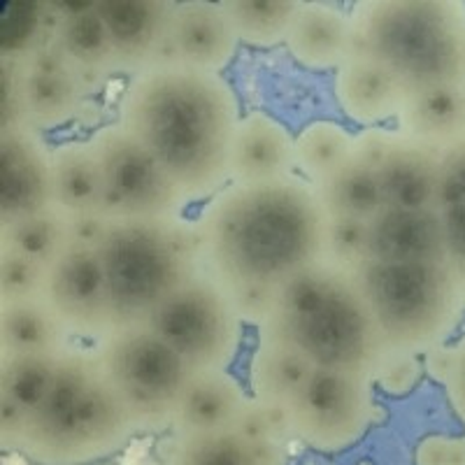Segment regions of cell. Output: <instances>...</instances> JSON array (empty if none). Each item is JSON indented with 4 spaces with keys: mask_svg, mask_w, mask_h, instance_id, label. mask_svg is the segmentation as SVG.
Returning a JSON list of instances; mask_svg holds the SVG:
<instances>
[{
    "mask_svg": "<svg viewBox=\"0 0 465 465\" xmlns=\"http://www.w3.org/2000/svg\"><path fill=\"white\" fill-rule=\"evenodd\" d=\"M314 365L286 344L261 340L249 363L252 398L261 402L286 405L296 391L312 375Z\"/></svg>",
    "mask_w": 465,
    "mask_h": 465,
    "instance_id": "28",
    "label": "cell"
},
{
    "mask_svg": "<svg viewBox=\"0 0 465 465\" xmlns=\"http://www.w3.org/2000/svg\"><path fill=\"white\" fill-rule=\"evenodd\" d=\"M328 219H354L372 223L386 207L380 174L354 156L333 177L314 186Z\"/></svg>",
    "mask_w": 465,
    "mask_h": 465,
    "instance_id": "27",
    "label": "cell"
},
{
    "mask_svg": "<svg viewBox=\"0 0 465 465\" xmlns=\"http://www.w3.org/2000/svg\"><path fill=\"white\" fill-rule=\"evenodd\" d=\"M284 45L305 68L335 73L356 52L351 15L326 3H301Z\"/></svg>",
    "mask_w": 465,
    "mask_h": 465,
    "instance_id": "21",
    "label": "cell"
},
{
    "mask_svg": "<svg viewBox=\"0 0 465 465\" xmlns=\"http://www.w3.org/2000/svg\"><path fill=\"white\" fill-rule=\"evenodd\" d=\"M328 223L317 189L298 174L228 184L193 222L201 270L259 326L280 286L328 261Z\"/></svg>",
    "mask_w": 465,
    "mask_h": 465,
    "instance_id": "1",
    "label": "cell"
},
{
    "mask_svg": "<svg viewBox=\"0 0 465 465\" xmlns=\"http://www.w3.org/2000/svg\"><path fill=\"white\" fill-rule=\"evenodd\" d=\"M238 35L222 3H174L165 58L205 73L222 74L238 52Z\"/></svg>",
    "mask_w": 465,
    "mask_h": 465,
    "instance_id": "17",
    "label": "cell"
},
{
    "mask_svg": "<svg viewBox=\"0 0 465 465\" xmlns=\"http://www.w3.org/2000/svg\"><path fill=\"white\" fill-rule=\"evenodd\" d=\"M110 222L112 219L107 217L105 212H89V214L68 217L70 240L77 244H86V247H98L101 240L105 238Z\"/></svg>",
    "mask_w": 465,
    "mask_h": 465,
    "instance_id": "41",
    "label": "cell"
},
{
    "mask_svg": "<svg viewBox=\"0 0 465 465\" xmlns=\"http://www.w3.org/2000/svg\"><path fill=\"white\" fill-rule=\"evenodd\" d=\"M40 298L73 338L95 344L114 331V310L98 247L70 242L45 265Z\"/></svg>",
    "mask_w": 465,
    "mask_h": 465,
    "instance_id": "13",
    "label": "cell"
},
{
    "mask_svg": "<svg viewBox=\"0 0 465 465\" xmlns=\"http://www.w3.org/2000/svg\"><path fill=\"white\" fill-rule=\"evenodd\" d=\"M73 347V335L43 298L0 302V351L3 354L61 356Z\"/></svg>",
    "mask_w": 465,
    "mask_h": 465,
    "instance_id": "26",
    "label": "cell"
},
{
    "mask_svg": "<svg viewBox=\"0 0 465 465\" xmlns=\"http://www.w3.org/2000/svg\"><path fill=\"white\" fill-rule=\"evenodd\" d=\"M354 140L356 135L335 122L319 119L307 124L296 138V165L302 180L317 186L333 177L351 159Z\"/></svg>",
    "mask_w": 465,
    "mask_h": 465,
    "instance_id": "29",
    "label": "cell"
},
{
    "mask_svg": "<svg viewBox=\"0 0 465 465\" xmlns=\"http://www.w3.org/2000/svg\"><path fill=\"white\" fill-rule=\"evenodd\" d=\"M386 207L410 212L440 210V152L393 133L377 168Z\"/></svg>",
    "mask_w": 465,
    "mask_h": 465,
    "instance_id": "20",
    "label": "cell"
},
{
    "mask_svg": "<svg viewBox=\"0 0 465 465\" xmlns=\"http://www.w3.org/2000/svg\"><path fill=\"white\" fill-rule=\"evenodd\" d=\"M442 219V265L465 302V205L440 210Z\"/></svg>",
    "mask_w": 465,
    "mask_h": 465,
    "instance_id": "37",
    "label": "cell"
},
{
    "mask_svg": "<svg viewBox=\"0 0 465 465\" xmlns=\"http://www.w3.org/2000/svg\"><path fill=\"white\" fill-rule=\"evenodd\" d=\"M3 91L0 126L24 124L37 133L68 126L89 98L52 40L22 64L3 61Z\"/></svg>",
    "mask_w": 465,
    "mask_h": 465,
    "instance_id": "12",
    "label": "cell"
},
{
    "mask_svg": "<svg viewBox=\"0 0 465 465\" xmlns=\"http://www.w3.org/2000/svg\"><path fill=\"white\" fill-rule=\"evenodd\" d=\"M242 314L214 277L198 270L149 319L191 372L228 371L240 351Z\"/></svg>",
    "mask_w": 465,
    "mask_h": 465,
    "instance_id": "9",
    "label": "cell"
},
{
    "mask_svg": "<svg viewBox=\"0 0 465 465\" xmlns=\"http://www.w3.org/2000/svg\"><path fill=\"white\" fill-rule=\"evenodd\" d=\"M421 361H423V372H429L435 381L442 384L447 372H450L451 347H447V344H438V347H433L430 351H426V354L421 356Z\"/></svg>",
    "mask_w": 465,
    "mask_h": 465,
    "instance_id": "43",
    "label": "cell"
},
{
    "mask_svg": "<svg viewBox=\"0 0 465 465\" xmlns=\"http://www.w3.org/2000/svg\"><path fill=\"white\" fill-rule=\"evenodd\" d=\"M174 3L163 0H95L114 52L116 73H144L168 52Z\"/></svg>",
    "mask_w": 465,
    "mask_h": 465,
    "instance_id": "15",
    "label": "cell"
},
{
    "mask_svg": "<svg viewBox=\"0 0 465 465\" xmlns=\"http://www.w3.org/2000/svg\"><path fill=\"white\" fill-rule=\"evenodd\" d=\"M356 52L412 91L465 86V5L459 0H365L349 12Z\"/></svg>",
    "mask_w": 465,
    "mask_h": 465,
    "instance_id": "5",
    "label": "cell"
},
{
    "mask_svg": "<svg viewBox=\"0 0 465 465\" xmlns=\"http://www.w3.org/2000/svg\"><path fill=\"white\" fill-rule=\"evenodd\" d=\"M105 182V212L112 222H180L189 205L161 165L119 124L98 128L94 138Z\"/></svg>",
    "mask_w": 465,
    "mask_h": 465,
    "instance_id": "11",
    "label": "cell"
},
{
    "mask_svg": "<svg viewBox=\"0 0 465 465\" xmlns=\"http://www.w3.org/2000/svg\"><path fill=\"white\" fill-rule=\"evenodd\" d=\"M138 433L94 347L61 354L47 398L28 417L19 454L35 465H91Z\"/></svg>",
    "mask_w": 465,
    "mask_h": 465,
    "instance_id": "4",
    "label": "cell"
},
{
    "mask_svg": "<svg viewBox=\"0 0 465 465\" xmlns=\"http://www.w3.org/2000/svg\"><path fill=\"white\" fill-rule=\"evenodd\" d=\"M296 140L286 126L263 112H249L240 119L232 140L231 184H265L293 177Z\"/></svg>",
    "mask_w": 465,
    "mask_h": 465,
    "instance_id": "19",
    "label": "cell"
},
{
    "mask_svg": "<svg viewBox=\"0 0 465 465\" xmlns=\"http://www.w3.org/2000/svg\"><path fill=\"white\" fill-rule=\"evenodd\" d=\"M98 252L116 326L147 323L201 270L193 222L186 219L110 222Z\"/></svg>",
    "mask_w": 465,
    "mask_h": 465,
    "instance_id": "6",
    "label": "cell"
},
{
    "mask_svg": "<svg viewBox=\"0 0 465 465\" xmlns=\"http://www.w3.org/2000/svg\"><path fill=\"white\" fill-rule=\"evenodd\" d=\"M240 119L235 91L222 74L163 58L131 77L119 98L116 124L186 201L198 203L231 184Z\"/></svg>",
    "mask_w": 465,
    "mask_h": 465,
    "instance_id": "2",
    "label": "cell"
},
{
    "mask_svg": "<svg viewBox=\"0 0 465 465\" xmlns=\"http://www.w3.org/2000/svg\"><path fill=\"white\" fill-rule=\"evenodd\" d=\"M333 94L340 110L351 122L377 126L401 116L412 89L375 56L354 52L335 70Z\"/></svg>",
    "mask_w": 465,
    "mask_h": 465,
    "instance_id": "18",
    "label": "cell"
},
{
    "mask_svg": "<svg viewBox=\"0 0 465 465\" xmlns=\"http://www.w3.org/2000/svg\"><path fill=\"white\" fill-rule=\"evenodd\" d=\"M70 240L68 214L54 207L33 217L0 228V247L12 249L40 265H47L64 252Z\"/></svg>",
    "mask_w": 465,
    "mask_h": 465,
    "instance_id": "32",
    "label": "cell"
},
{
    "mask_svg": "<svg viewBox=\"0 0 465 465\" xmlns=\"http://www.w3.org/2000/svg\"><path fill=\"white\" fill-rule=\"evenodd\" d=\"M423 375V361L407 351H384L372 372V381L381 391L393 398H402L414 391Z\"/></svg>",
    "mask_w": 465,
    "mask_h": 465,
    "instance_id": "36",
    "label": "cell"
},
{
    "mask_svg": "<svg viewBox=\"0 0 465 465\" xmlns=\"http://www.w3.org/2000/svg\"><path fill=\"white\" fill-rule=\"evenodd\" d=\"M371 261L375 263H442L440 210L410 212L384 207L380 217L371 223Z\"/></svg>",
    "mask_w": 465,
    "mask_h": 465,
    "instance_id": "22",
    "label": "cell"
},
{
    "mask_svg": "<svg viewBox=\"0 0 465 465\" xmlns=\"http://www.w3.org/2000/svg\"><path fill=\"white\" fill-rule=\"evenodd\" d=\"M45 282V265L0 247V302H16L40 298Z\"/></svg>",
    "mask_w": 465,
    "mask_h": 465,
    "instance_id": "35",
    "label": "cell"
},
{
    "mask_svg": "<svg viewBox=\"0 0 465 465\" xmlns=\"http://www.w3.org/2000/svg\"><path fill=\"white\" fill-rule=\"evenodd\" d=\"M259 338L296 349L314 368L363 375H372L384 354L359 277L331 261L277 289Z\"/></svg>",
    "mask_w": 465,
    "mask_h": 465,
    "instance_id": "3",
    "label": "cell"
},
{
    "mask_svg": "<svg viewBox=\"0 0 465 465\" xmlns=\"http://www.w3.org/2000/svg\"><path fill=\"white\" fill-rule=\"evenodd\" d=\"M398 124L405 138L442 153L465 138V86L412 91Z\"/></svg>",
    "mask_w": 465,
    "mask_h": 465,
    "instance_id": "24",
    "label": "cell"
},
{
    "mask_svg": "<svg viewBox=\"0 0 465 465\" xmlns=\"http://www.w3.org/2000/svg\"><path fill=\"white\" fill-rule=\"evenodd\" d=\"M286 410L293 440L338 454L354 447L375 423V381L363 372L314 368Z\"/></svg>",
    "mask_w": 465,
    "mask_h": 465,
    "instance_id": "10",
    "label": "cell"
},
{
    "mask_svg": "<svg viewBox=\"0 0 465 465\" xmlns=\"http://www.w3.org/2000/svg\"><path fill=\"white\" fill-rule=\"evenodd\" d=\"M61 356L0 354V401L15 402L31 417L43 405Z\"/></svg>",
    "mask_w": 465,
    "mask_h": 465,
    "instance_id": "31",
    "label": "cell"
},
{
    "mask_svg": "<svg viewBox=\"0 0 465 465\" xmlns=\"http://www.w3.org/2000/svg\"><path fill=\"white\" fill-rule=\"evenodd\" d=\"M414 465H465V438L426 435L414 447Z\"/></svg>",
    "mask_w": 465,
    "mask_h": 465,
    "instance_id": "39",
    "label": "cell"
},
{
    "mask_svg": "<svg viewBox=\"0 0 465 465\" xmlns=\"http://www.w3.org/2000/svg\"><path fill=\"white\" fill-rule=\"evenodd\" d=\"M384 351L423 356L444 344L465 310L442 263H365L356 270Z\"/></svg>",
    "mask_w": 465,
    "mask_h": 465,
    "instance_id": "7",
    "label": "cell"
},
{
    "mask_svg": "<svg viewBox=\"0 0 465 465\" xmlns=\"http://www.w3.org/2000/svg\"><path fill=\"white\" fill-rule=\"evenodd\" d=\"M54 198L56 207L68 217L103 212L105 182L94 144L82 140L58 144L52 149Z\"/></svg>",
    "mask_w": 465,
    "mask_h": 465,
    "instance_id": "25",
    "label": "cell"
},
{
    "mask_svg": "<svg viewBox=\"0 0 465 465\" xmlns=\"http://www.w3.org/2000/svg\"><path fill=\"white\" fill-rule=\"evenodd\" d=\"M442 386L454 414L465 423V335L451 344L450 372L444 377Z\"/></svg>",
    "mask_w": 465,
    "mask_h": 465,
    "instance_id": "40",
    "label": "cell"
},
{
    "mask_svg": "<svg viewBox=\"0 0 465 465\" xmlns=\"http://www.w3.org/2000/svg\"><path fill=\"white\" fill-rule=\"evenodd\" d=\"M94 351L138 433L173 429L191 368L149 323L116 326Z\"/></svg>",
    "mask_w": 465,
    "mask_h": 465,
    "instance_id": "8",
    "label": "cell"
},
{
    "mask_svg": "<svg viewBox=\"0 0 465 465\" xmlns=\"http://www.w3.org/2000/svg\"><path fill=\"white\" fill-rule=\"evenodd\" d=\"M28 414L22 407H16L15 402L0 401V442L10 451L19 450L22 435L26 430Z\"/></svg>",
    "mask_w": 465,
    "mask_h": 465,
    "instance_id": "42",
    "label": "cell"
},
{
    "mask_svg": "<svg viewBox=\"0 0 465 465\" xmlns=\"http://www.w3.org/2000/svg\"><path fill=\"white\" fill-rule=\"evenodd\" d=\"M465 205V138L440 153V210Z\"/></svg>",
    "mask_w": 465,
    "mask_h": 465,
    "instance_id": "38",
    "label": "cell"
},
{
    "mask_svg": "<svg viewBox=\"0 0 465 465\" xmlns=\"http://www.w3.org/2000/svg\"><path fill=\"white\" fill-rule=\"evenodd\" d=\"M328 261L356 272L371 261V223L354 219H331L328 223Z\"/></svg>",
    "mask_w": 465,
    "mask_h": 465,
    "instance_id": "34",
    "label": "cell"
},
{
    "mask_svg": "<svg viewBox=\"0 0 465 465\" xmlns=\"http://www.w3.org/2000/svg\"><path fill=\"white\" fill-rule=\"evenodd\" d=\"M165 465H256V456L235 429L173 433L165 450Z\"/></svg>",
    "mask_w": 465,
    "mask_h": 465,
    "instance_id": "33",
    "label": "cell"
},
{
    "mask_svg": "<svg viewBox=\"0 0 465 465\" xmlns=\"http://www.w3.org/2000/svg\"><path fill=\"white\" fill-rule=\"evenodd\" d=\"M52 45L64 56L86 95H94L116 74L114 52L95 3H49Z\"/></svg>",
    "mask_w": 465,
    "mask_h": 465,
    "instance_id": "16",
    "label": "cell"
},
{
    "mask_svg": "<svg viewBox=\"0 0 465 465\" xmlns=\"http://www.w3.org/2000/svg\"><path fill=\"white\" fill-rule=\"evenodd\" d=\"M223 12L242 45L252 47H275L286 43L293 16L301 3L291 0H226Z\"/></svg>",
    "mask_w": 465,
    "mask_h": 465,
    "instance_id": "30",
    "label": "cell"
},
{
    "mask_svg": "<svg viewBox=\"0 0 465 465\" xmlns=\"http://www.w3.org/2000/svg\"><path fill=\"white\" fill-rule=\"evenodd\" d=\"M242 386L228 371L191 372L174 414L173 433H214L238 429L249 405Z\"/></svg>",
    "mask_w": 465,
    "mask_h": 465,
    "instance_id": "23",
    "label": "cell"
},
{
    "mask_svg": "<svg viewBox=\"0 0 465 465\" xmlns=\"http://www.w3.org/2000/svg\"><path fill=\"white\" fill-rule=\"evenodd\" d=\"M54 207L52 149L24 124L0 126V228Z\"/></svg>",
    "mask_w": 465,
    "mask_h": 465,
    "instance_id": "14",
    "label": "cell"
}]
</instances>
